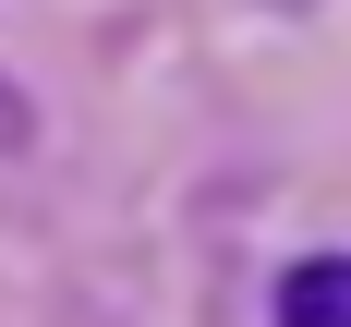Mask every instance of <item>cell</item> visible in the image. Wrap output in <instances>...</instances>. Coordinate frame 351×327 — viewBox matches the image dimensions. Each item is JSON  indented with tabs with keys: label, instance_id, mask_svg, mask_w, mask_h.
<instances>
[{
	"label": "cell",
	"instance_id": "cell-2",
	"mask_svg": "<svg viewBox=\"0 0 351 327\" xmlns=\"http://www.w3.org/2000/svg\"><path fill=\"white\" fill-rule=\"evenodd\" d=\"M0 145H25V97H12V85H0Z\"/></svg>",
	"mask_w": 351,
	"mask_h": 327
},
{
	"label": "cell",
	"instance_id": "cell-1",
	"mask_svg": "<svg viewBox=\"0 0 351 327\" xmlns=\"http://www.w3.org/2000/svg\"><path fill=\"white\" fill-rule=\"evenodd\" d=\"M279 327H351V254H303L279 279Z\"/></svg>",
	"mask_w": 351,
	"mask_h": 327
}]
</instances>
